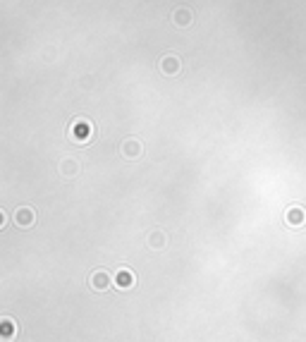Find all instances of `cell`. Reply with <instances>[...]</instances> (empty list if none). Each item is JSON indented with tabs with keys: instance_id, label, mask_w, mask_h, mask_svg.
Instances as JSON below:
<instances>
[{
	"instance_id": "5b68a950",
	"label": "cell",
	"mask_w": 306,
	"mask_h": 342,
	"mask_svg": "<svg viewBox=\"0 0 306 342\" xmlns=\"http://www.w3.org/2000/svg\"><path fill=\"white\" fill-rule=\"evenodd\" d=\"M14 223L20 225V227H31V225L36 223L34 208H29V206H20V208L14 211Z\"/></svg>"
},
{
	"instance_id": "9c48e42d",
	"label": "cell",
	"mask_w": 306,
	"mask_h": 342,
	"mask_svg": "<svg viewBox=\"0 0 306 342\" xmlns=\"http://www.w3.org/2000/svg\"><path fill=\"white\" fill-rule=\"evenodd\" d=\"M60 173H63V177H74V175H79V163L74 158H63L60 161Z\"/></svg>"
},
{
	"instance_id": "52a82bcc",
	"label": "cell",
	"mask_w": 306,
	"mask_h": 342,
	"mask_svg": "<svg viewBox=\"0 0 306 342\" xmlns=\"http://www.w3.org/2000/svg\"><path fill=\"white\" fill-rule=\"evenodd\" d=\"M285 220L292 225V227H299V225L306 223V211L301 208V206H292V208H287Z\"/></svg>"
},
{
	"instance_id": "3957f363",
	"label": "cell",
	"mask_w": 306,
	"mask_h": 342,
	"mask_svg": "<svg viewBox=\"0 0 306 342\" xmlns=\"http://www.w3.org/2000/svg\"><path fill=\"white\" fill-rule=\"evenodd\" d=\"M182 70V60L175 53H167V55L160 58V72L167 74V77H175V74H180Z\"/></svg>"
},
{
	"instance_id": "8992f818",
	"label": "cell",
	"mask_w": 306,
	"mask_h": 342,
	"mask_svg": "<svg viewBox=\"0 0 306 342\" xmlns=\"http://www.w3.org/2000/svg\"><path fill=\"white\" fill-rule=\"evenodd\" d=\"M141 154H144V148H141L139 139H125L122 141V156H125L127 161H137V158H141Z\"/></svg>"
},
{
	"instance_id": "277c9868",
	"label": "cell",
	"mask_w": 306,
	"mask_h": 342,
	"mask_svg": "<svg viewBox=\"0 0 306 342\" xmlns=\"http://www.w3.org/2000/svg\"><path fill=\"white\" fill-rule=\"evenodd\" d=\"M170 20H173L175 27L187 29V27H192V24H194V10H192V7H177Z\"/></svg>"
},
{
	"instance_id": "8fae6325",
	"label": "cell",
	"mask_w": 306,
	"mask_h": 342,
	"mask_svg": "<svg viewBox=\"0 0 306 342\" xmlns=\"http://www.w3.org/2000/svg\"><path fill=\"white\" fill-rule=\"evenodd\" d=\"M148 244H151V246H163V244H165V237H163V232H153L151 237H148Z\"/></svg>"
},
{
	"instance_id": "30bf717a",
	"label": "cell",
	"mask_w": 306,
	"mask_h": 342,
	"mask_svg": "<svg viewBox=\"0 0 306 342\" xmlns=\"http://www.w3.org/2000/svg\"><path fill=\"white\" fill-rule=\"evenodd\" d=\"M12 335H14L12 321H10V318H3V321H0V337H3V342H10Z\"/></svg>"
},
{
	"instance_id": "6da1fadb",
	"label": "cell",
	"mask_w": 306,
	"mask_h": 342,
	"mask_svg": "<svg viewBox=\"0 0 306 342\" xmlns=\"http://www.w3.org/2000/svg\"><path fill=\"white\" fill-rule=\"evenodd\" d=\"M93 134H96V129L89 120H74L70 125V139L74 144H89L93 139Z\"/></svg>"
},
{
	"instance_id": "7a4b0ae2",
	"label": "cell",
	"mask_w": 306,
	"mask_h": 342,
	"mask_svg": "<svg viewBox=\"0 0 306 342\" xmlns=\"http://www.w3.org/2000/svg\"><path fill=\"white\" fill-rule=\"evenodd\" d=\"M89 285L96 290V292H108L112 285H115V280L110 278V273L108 271H93L89 278Z\"/></svg>"
},
{
	"instance_id": "ba28073f",
	"label": "cell",
	"mask_w": 306,
	"mask_h": 342,
	"mask_svg": "<svg viewBox=\"0 0 306 342\" xmlns=\"http://www.w3.org/2000/svg\"><path fill=\"white\" fill-rule=\"evenodd\" d=\"M134 282H137V275H134L129 268H122V271L115 273V285L120 287V290H127V287H134Z\"/></svg>"
}]
</instances>
